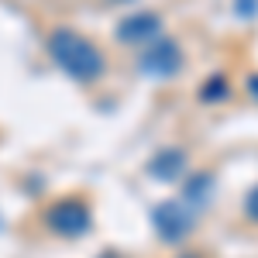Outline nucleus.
I'll return each instance as SVG.
<instances>
[{"mask_svg": "<svg viewBox=\"0 0 258 258\" xmlns=\"http://www.w3.org/2000/svg\"><path fill=\"white\" fill-rule=\"evenodd\" d=\"M48 55L55 59L66 76H73L76 83H97L107 73V59L93 41L73 31V28H55L48 35Z\"/></svg>", "mask_w": 258, "mask_h": 258, "instance_id": "nucleus-1", "label": "nucleus"}, {"mask_svg": "<svg viewBox=\"0 0 258 258\" xmlns=\"http://www.w3.org/2000/svg\"><path fill=\"white\" fill-rule=\"evenodd\" d=\"M197 217H200V207L189 200H162L152 210V224H155V231L165 244H179V241L189 238L193 227H197Z\"/></svg>", "mask_w": 258, "mask_h": 258, "instance_id": "nucleus-2", "label": "nucleus"}, {"mask_svg": "<svg viewBox=\"0 0 258 258\" xmlns=\"http://www.w3.org/2000/svg\"><path fill=\"white\" fill-rule=\"evenodd\" d=\"M141 73L145 76H155V80H172L179 69H182V48H179L176 38L162 35L159 41L145 45L141 48Z\"/></svg>", "mask_w": 258, "mask_h": 258, "instance_id": "nucleus-3", "label": "nucleus"}, {"mask_svg": "<svg viewBox=\"0 0 258 258\" xmlns=\"http://www.w3.org/2000/svg\"><path fill=\"white\" fill-rule=\"evenodd\" d=\"M48 227L62 238H83L93 227V210L83 200H59L48 210Z\"/></svg>", "mask_w": 258, "mask_h": 258, "instance_id": "nucleus-4", "label": "nucleus"}, {"mask_svg": "<svg viewBox=\"0 0 258 258\" xmlns=\"http://www.w3.org/2000/svg\"><path fill=\"white\" fill-rule=\"evenodd\" d=\"M165 35V24L155 11H135V14H127V18L117 24V41L120 45H152V41H159Z\"/></svg>", "mask_w": 258, "mask_h": 258, "instance_id": "nucleus-5", "label": "nucleus"}, {"mask_svg": "<svg viewBox=\"0 0 258 258\" xmlns=\"http://www.w3.org/2000/svg\"><path fill=\"white\" fill-rule=\"evenodd\" d=\"M148 172L155 179H179L186 172V155H182V148H162L159 155L148 162Z\"/></svg>", "mask_w": 258, "mask_h": 258, "instance_id": "nucleus-6", "label": "nucleus"}, {"mask_svg": "<svg viewBox=\"0 0 258 258\" xmlns=\"http://www.w3.org/2000/svg\"><path fill=\"white\" fill-rule=\"evenodd\" d=\"M227 97H231V86H227L224 76H210L200 86V100L203 103H220V100H227Z\"/></svg>", "mask_w": 258, "mask_h": 258, "instance_id": "nucleus-7", "label": "nucleus"}, {"mask_svg": "<svg viewBox=\"0 0 258 258\" xmlns=\"http://www.w3.org/2000/svg\"><path fill=\"white\" fill-rule=\"evenodd\" d=\"M244 214H248V220H255V224H258V186L244 197Z\"/></svg>", "mask_w": 258, "mask_h": 258, "instance_id": "nucleus-8", "label": "nucleus"}, {"mask_svg": "<svg viewBox=\"0 0 258 258\" xmlns=\"http://www.w3.org/2000/svg\"><path fill=\"white\" fill-rule=\"evenodd\" d=\"M234 7H238L241 18H255L258 14V0H234Z\"/></svg>", "mask_w": 258, "mask_h": 258, "instance_id": "nucleus-9", "label": "nucleus"}, {"mask_svg": "<svg viewBox=\"0 0 258 258\" xmlns=\"http://www.w3.org/2000/svg\"><path fill=\"white\" fill-rule=\"evenodd\" d=\"M248 93H251V97L258 100V73H255V76H251V80H248Z\"/></svg>", "mask_w": 258, "mask_h": 258, "instance_id": "nucleus-10", "label": "nucleus"}]
</instances>
